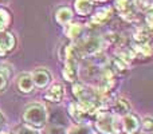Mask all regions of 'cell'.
Wrapping results in <instances>:
<instances>
[{
	"instance_id": "cell-9",
	"label": "cell",
	"mask_w": 153,
	"mask_h": 134,
	"mask_svg": "<svg viewBox=\"0 0 153 134\" xmlns=\"http://www.w3.org/2000/svg\"><path fill=\"white\" fill-rule=\"evenodd\" d=\"M32 82L36 87H46L48 83H50V73L48 71H45V70H38L32 74Z\"/></svg>"
},
{
	"instance_id": "cell-5",
	"label": "cell",
	"mask_w": 153,
	"mask_h": 134,
	"mask_svg": "<svg viewBox=\"0 0 153 134\" xmlns=\"http://www.w3.org/2000/svg\"><path fill=\"white\" fill-rule=\"evenodd\" d=\"M76 47L81 55H97L102 48V39L98 36H89Z\"/></svg>"
},
{
	"instance_id": "cell-23",
	"label": "cell",
	"mask_w": 153,
	"mask_h": 134,
	"mask_svg": "<svg viewBox=\"0 0 153 134\" xmlns=\"http://www.w3.org/2000/svg\"><path fill=\"white\" fill-rule=\"evenodd\" d=\"M111 67H113L116 71H124L125 68H126V63H125V62H122L121 59L116 58L113 61V64H111Z\"/></svg>"
},
{
	"instance_id": "cell-32",
	"label": "cell",
	"mask_w": 153,
	"mask_h": 134,
	"mask_svg": "<svg viewBox=\"0 0 153 134\" xmlns=\"http://www.w3.org/2000/svg\"><path fill=\"white\" fill-rule=\"evenodd\" d=\"M0 134H10V133H5V132H3V133H0Z\"/></svg>"
},
{
	"instance_id": "cell-18",
	"label": "cell",
	"mask_w": 153,
	"mask_h": 134,
	"mask_svg": "<svg viewBox=\"0 0 153 134\" xmlns=\"http://www.w3.org/2000/svg\"><path fill=\"white\" fill-rule=\"evenodd\" d=\"M133 58H134V51H132V50H121L118 53V59H121L125 63H128Z\"/></svg>"
},
{
	"instance_id": "cell-12",
	"label": "cell",
	"mask_w": 153,
	"mask_h": 134,
	"mask_svg": "<svg viewBox=\"0 0 153 134\" xmlns=\"http://www.w3.org/2000/svg\"><path fill=\"white\" fill-rule=\"evenodd\" d=\"M55 19H56V21H58L59 24H62V26L70 24V21H71V19H73L71 10L67 8V7L59 8V10L56 11V13H55Z\"/></svg>"
},
{
	"instance_id": "cell-2",
	"label": "cell",
	"mask_w": 153,
	"mask_h": 134,
	"mask_svg": "<svg viewBox=\"0 0 153 134\" xmlns=\"http://www.w3.org/2000/svg\"><path fill=\"white\" fill-rule=\"evenodd\" d=\"M70 114L78 122H83L97 114V106L91 103H71Z\"/></svg>"
},
{
	"instance_id": "cell-20",
	"label": "cell",
	"mask_w": 153,
	"mask_h": 134,
	"mask_svg": "<svg viewBox=\"0 0 153 134\" xmlns=\"http://www.w3.org/2000/svg\"><path fill=\"white\" fill-rule=\"evenodd\" d=\"M8 21H10V15L5 11L0 10V32L5 30V27L8 26Z\"/></svg>"
},
{
	"instance_id": "cell-14",
	"label": "cell",
	"mask_w": 153,
	"mask_h": 134,
	"mask_svg": "<svg viewBox=\"0 0 153 134\" xmlns=\"http://www.w3.org/2000/svg\"><path fill=\"white\" fill-rule=\"evenodd\" d=\"M110 16H111V8H101V10L91 18V23L93 24L103 23V21L108 20Z\"/></svg>"
},
{
	"instance_id": "cell-26",
	"label": "cell",
	"mask_w": 153,
	"mask_h": 134,
	"mask_svg": "<svg viewBox=\"0 0 153 134\" xmlns=\"http://www.w3.org/2000/svg\"><path fill=\"white\" fill-rule=\"evenodd\" d=\"M16 134H38V132L36 130H34V129H31V127L23 126V127H20V129L18 130V133Z\"/></svg>"
},
{
	"instance_id": "cell-31",
	"label": "cell",
	"mask_w": 153,
	"mask_h": 134,
	"mask_svg": "<svg viewBox=\"0 0 153 134\" xmlns=\"http://www.w3.org/2000/svg\"><path fill=\"white\" fill-rule=\"evenodd\" d=\"M8 3H10V0H0V4H8Z\"/></svg>"
},
{
	"instance_id": "cell-1",
	"label": "cell",
	"mask_w": 153,
	"mask_h": 134,
	"mask_svg": "<svg viewBox=\"0 0 153 134\" xmlns=\"http://www.w3.org/2000/svg\"><path fill=\"white\" fill-rule=\"evenodd\" d=\"M23 119L24 122H27L28 125L34 127H40L46 124L47 121V111L46 107L40 103H34V105H30L26 109L23 114Z\"/></svg>"
},
{
	"instance_id": "cell-11",
	"label": "cell",
	"mask_w": 153,
	"mask_h": 134,
	"mask_svg": "<svg viewBox=\"0 0 153 134\" xmlns=\"http://www.w3.org/2000/svg\"><path fill=\"white\" fill-rule=\"evenodd\" d=\"M18 86L22 93H30L34 89V82H32L31 74H22V76L18 79Z\"/></svg>"
},
{
	"instance_id": "cell-25",
	"label": "cell",
	"mask_w": 153,
	"mask_h": 134,
	"mask_svg": "<svg viewBox=\"0 0 153 134\" xmlns=\"http://www.w3.org/2000/svg\"><path fill=\"white\" fill-rule=\"evenodd\" d=\"M105 39H109L111 43H120L122 42V38L118 34H109L108 36H105Z\"/></svg>"
},
{
	"instance_id": "cell-16",
	"label": "cell",
	"mask_w": 153,
	"mask_h": 134,
	"mask_svg": "<svg viewBox=\"0 0 153 134\" xmlns=\"http://www.w3.org/2000/svg\"><path fill=\"white\" fill-rule=\"evenodd\" d=\"M149 38H151V28H140L134 35V39L138 42V44L148 43Z\"/></svg>"
},
{
	"instance_id": "cell-19",
	"label": "cell",
	"mask_w": 153,
	"mask_h": 134,
	"mask_svg": "<svg viewBox=\"0 0 153 134\" xmlns=\"http://www.w3.org/2000/svg\"><path fill=\"white\" fill-rule=\"evenodd\" d=\"M66 134H91L89 126H73Z\"/></svg>"
},
{
	"instance_id": "cell-28",
	"label": "cell",
	"mask_w": 153,
	"mask_h": 134,
	"mask_svg": "<svg viewBox=\"0 0 153 134\" xmlns=\"http://www.w3.org/2000/svg\"><path fill=\"white\" fill-rule=\"evenodd\" d=\"M48 134H66V130L63 127H53Z\"/></svg>"
},
{
	"instance_id": "cell-22",
	"label": "cell",
	"mask_w": 153,
	"mask_h": 134,
	"mask_svg": "<svg viewBox=\"0 0 153 134\" xmlns=\"http://www.w3.org/2000/svg\"><path fill=\"white\" fill-rule=\"evenodd\" d=\"M136 50H137L138 54H144V55H146V56H149V55H151V53H152L149 43H143V44H138L137 47H136Z\"/></svg>"
},
{
	"instance_id": "cell-6",
	"label": "cell",
	"mask_w": 153,
	"mask_h": 134,
	"mask_svg": "<svg viewBox=\"0 0 153 134\" xmlns=\"http://www.w3.org/2000/svg\"><path fill=\"white\" fill-rule=\"evenodd\" d=\"M116 8L120 11L121 16L128 21H132L136 19L134 5L130 3V0H116Z\"/></svg>"
},
{
	"instance_id": "cell-8",
	"label": "cell",
	"mask_w": 153,
	"mask_h": 134,
	"mask_svg": "<svg viewBox=\"0 0 153 134\" xmlns=\"http://www.w3.org/2000/svg\"><path fill=\"white\" fill-rule=\"evenodd\" d=\"M15 46V38L10 32L0 34V55H5L8 51H11Z\"/></svg>"
},
{
	"instance_id": "cell-33",
	"label": "cell",
	"mask_w": 153,
	"mask_h": 134,
	"mask_svg": "<svg viewBox=\"0 0 153 134\" xmlns=\"http://www.w3.org/2000/svg\"><path fill=\"white\" fill-rule=\"evenodd\" d=\"M98 1H106V0H98Z\"/></svg>"
},
{
	"instance_id": "cell-27",
	"label": "cell",
	"mask_w": 153,
	"mask_h": 134,
	"mask_svg": "<svg viewBox=\"0 0 153 134\" xmlns=\"http://www.w3.org/2000/svg\"><path fill=\"white\" fill-rule=\"evenodd\" d=\"M7 74H4L1 70H0V90L4 89L5 84H7Z\"/></svg>"
},
{
	"instance_id": "cell-7",
	"label": "cell",
	"mask_w": 153,
	"mask_h": 134,
	"mask_svg": "<svg viewBox=\"0 0 153 134\" xmlns=\"http://www.w3.org/2000/svg\"><path fill=\"white\" fill-rule=\"evenodd\" d=\"M138 126H140V122L134 115L126 114L122 117V127L126 134H134L138 130Z\"/></svg>"
},
{
	"instance_id": "cell-21",
	"label": "cell",
	"mask_w": 153,
	"mask_h": 134,
	"mask_svg": "<svg viewBox=\"0 0 153 134\" xmlns=\"http://www.w3.org/2000/svg\"><path fill=\"white\" fill-rule=\"evenodd\" d=\"M134 7H137L138 10H151L152 7V0H134L133 3Z\"/></svg>"
},
{
	"instance_id": "cell-10",
	"label": "cell",
	"mask_w": 153,
	"mask_h": 134,
	"mask_svg": "<svg viewBox=\"0 0 153 134\" xmlns=\"http://www.w3.org/2000/svg\"><path fill=\"white\" fill-rule=\"evenodd\" d=\"M62 93H63V89H62L61 83H54L53 86L48 87V90L46 91L45 98L50 102H59L62 99Z\"/></svg>"
},
{
	"instance_id": "cell-4",
	"label": "cell",
	"mask_w": 153,
	"mask_h": 134,
	"mask_svg": "<svg viewBox=\"0 0 153 134\" xmlns=\"http://www.w3.org/2000/svg\"><path fill=\"white\" fill-rule=\"evenodd\" d=\"M97 115V122H95V126L103 134H116L118 132L116 125V118H114L111 114L108 113H100L95 114Z\"/></svg>"
},
{
	"instance_id": "cell-13",
	"label": "cell",
	"mask_w": 153,
	"mask_h": 134,
	"mask_svg": "<svg viewBox=\"0 0 153 134\" xmlns=\"http://www.w3.org/2000/svg\"><path fill=\"white\" fill-rule=\"evenodd\" d=\"M75 10L79 15H89L93 10V0H75Z\"/></svg>"
},
{
	"instance_id": "cell-17",
	"label": "cell",
	"mask_w": 153,
	"mask_h": 134,
	"mask_svg": "<svg viewBox=\"0 0 153 134\" xmlns=\"http://www.w3.org/2000/svg\"><path fill=\"white\" fill-rule=\"evenodd\" d=\"M66 35L71 39H76L82 35V27L78 26V24H70L69 28L66 30Z\"/></svg>"
},
{
	"instance_id": "cell-24",
	"label": "cell",
	"mask_w": 153,
	"mask_h": 134,
	"mask_svg": "<svg viewBox=\"0 0 153 134\" xmlns=\"http://www.w3.org/2000/svg\"><path fill=\"white\" fill-rule=\"evenodd\" d=\"M143 129L145 130V132H151L153 129V121H152L151 117H146V118L143 121Z\"/></svg>"
},
{
	"instance_id": "cell-3",
	"label": "cell",
	"mask_w": 153,
	"mask_h": 134,
	"mask_svg": "<svg viewBox=\"0 0 153 134\" xmlns=\"http://www.w3.org/2000/svg\"><path fill=\"white\" fill-rule=\"evenodd\" d=\"M73 93H74L79 103H91V105L97 106L98 94L93 89H90L89 86L83 83H75L73 86Z\"/></svg>"
},
{
	"instance_id": "cell-30",
	"label": "cell",
	"mask_w": 153,
	"mask_h": 134,
	"mask_svg": "<svg viewBox=\"0 0 153 134\" xmlns=\"http://www.w3.org/2000/svg\"><path fill=\"white\" fill-rule=\"evenodd\" d=\"M4 124H5V117L1 113H0V127H1V126H3V125H4Z\"/></svg>"
},
{
	"instance_id": "cell-15",
	"label": "cell",
	"mask_w": 153,
	"mask_h": 134,
	"mask_svg": "<svg viewBox=\"0 0 153 134\" xmlns=\"http://www.w3.org/2000/svg\"><path fill=\"white\" fill-rule=\"evenodd\" d=\"M113 107L116 110V113L120 114V115H126V114H129V110H130V105L125 99H118L114 103Z\"/></svg>"
},
{
	"instance_id": "cell-29",
	"label": "cell",
	"mask_w": 153,
	"mask_h": 134,
	"mask_svg": "<svg viewBox=\"0 0 153 134\" xmlns=\"http://www.w3.org/2000/svg\"><path fill=\"white\" fill-rule=\"evenodd\" d=\"M146 23H148V28H151L152 27V11L151 10L146 13Z\"/></svg>"
}]
</instances>
